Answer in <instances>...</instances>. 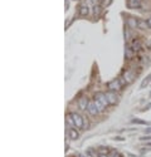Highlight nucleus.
<instances>
[{
    "label": "nucleus",
    "instance_id": "obj_6",
    "mask_svg": "<svg viewBox=\"0 0 151 157\" xmlns=\"http://www.w3.org/2000/svg\"><path fill=\"white\" fill-rule=\"evenodd\" d=\"M127 8L129 9H140L141 2L140 0H127Z\"/></svg>",
    "mask_w": 151,
    "mask_h": 157
},
{
    "label": "nucleus",
    "instance_id": "obj_12",
    "mask_svg": "<svg viewBox=\"0 0 151 157\" xmlns=\"http://www.w3.org/2000/svg\"><path fill=\"white\" fill-rule=\"evenodd\" d=\"M147 28H149L147 21H146V20H142V19H138V21H137V29L145 30V29H147Z\"/></svg>",
    "mask_w": 151,
    "mask_h": 157
},
{
    "label": "nucleus",
    "instance_id": "obj_22",
    "mask_svg": "<svg viewBox=\"0 0 151 157\" xmlns=\"http://www.w3.org/2000/svg\"><path fill=\"white\" fill-rule=\"evenodd\" d=\"M146 21H147V25H149V28H151V17H150V18H149V19H147Z\"/></svg>",
    "mask_w": 151,
    "mask_h": 157
},
{
    "label": "nucleus",
    "instance_id": "obj_7",
    "mask_svg": "<svg viewBox=\"0 0 151 157\" xmlns=\"http://www.w3.org/2000/svg\"><path fill=\"white\" fill-rule=\"evenodd\" d=\"M88 104H90V101H88L87 97H82V98L78 101V106H79V108H81L82 111H86V109H87Z\"/></svg>",
    "mask_w": 151,
    "mask_h": 157
},
{
    "label": "nucleus",
    "instance_id": "obj_1",
    "mask_svg": "<svg viewBox=\"0 0 151 157\" xmlns=\"http://www.w3.org/2000/svg\"><path fill=\"white\" fill-rule=\"evenodd\" d=\"M71 117H72V120H73V122H74V124H76V127H77V128H82L84 126L83 117L81 114L76 113V112H72L71 113Z\"/></svg>",
    "mask_w": 151,
    "mask_h": 157
},
{
    "label": "nucleus",
    "instance_id": "obj_5",
    "mask_svg": "<svg viewBox=\"0 0 151 157\" xmlns=\"http://www.w3.org/2000/svg\"><path fill=\"white\" fill-rule=\"evenodd\" d=\"M95 99H97L99 103H102L105 107L110 104L108 101H107V98H106V94H105V93H96V94H95Z\"/></svg>",
    "mask_w": 151,
    "mask_h": 157
},
{
    "label": "nucleus",
    "instance_id": "obj_8",
    "mask_svg": "<svg viewBox=\"0 0 151 157\" xmlns=\"http://www.w3.org/2000/svg\"><path fill=\"white\" fill-rule=\"evenodd\" d=\"M141 47H142V43H141L140 39H134L132 43H131V49L134 52H137V50L141 49Z\"/></svg>",
    "mask_w": 151,
    "mask_h": 157
},
{
    "label": "nucleus",
    "instance_id": "obj_21",
    "mask_svg": "<svg viewBox=\"0 0 151 157\" xmlns=\"http://www.w3.org/2000/svg\"><path fill=\"white\" fill-rule=\"evenodd\" d=\"M140 140H141V141H149V140H151V137H150V136H146V137H141Z\"/></svg>",
    "mask_w": 151,
    "mask_h": 157
},
{
    "label": "nucleus",
    "instance_id": "obj_15",
    "mask_svg": "<svg viewBox=\"0 0 151 157\" xmlns=\"http://www.w3.org/2000/svg\"><path fill=\"white\" fill-rule=\"evenodd\" d=\"M150 81H151V74H150V75H147V77L145 78V79L142 81V83H141L140 88H141V89H144V88H145V87H146V86L150 83Z\"/></svg>",
    "mask_w": 151,
    "mask_h": 157
},
{
    "label": "nucleus",
    "instance_id": "obj_19",
    "mask_svg": "<svg viewBox=\"0 0 151 157\" xmlns=\"http://www.w3.org/2000/svg\"><path fill=\"white\" fill-rule=\"evenodd\" d=\"M98 152H99L101 155H107V153H108V150H107V147H106V148H105V147H99Z\"/></svg>",
    "mask_w": 151,
    "mask_h": 157
},
{
    "label": "nucleus",
    "instance_id": "obj_14",
    "mask_svg": "<svg viewBox=\"0 0 151 157\" xmlns=\"http://www.w3.org/2000/svg\"><path fill=\"white\" fill-rule=\"evenodd\" d=\"M132 56H134V50H132L131 48H126V50H125V57L127 58V59H131Z\"/></svg>",
    "mask_w": 151,
    "mask_h": 157
},
{
    "label": "nucleus",
    "instance_id": "obj_13",
    "mask_svg": "<svg viewBox=\"0 0 151 157\" xmlns=\"http://www.w3.org/2000/svg\"><path fill=\"white\" fill-rule=\"evenodd\" d=\"M68 136H69L71 140H77L79 135H78V132H77V131H76L74 128H69V129H68Z\"/></svg>",
    "mask_w": 151,
    "mask_h": 157
},
{
    "label": "nucleus",
    "instance_id": "obj_18",
    "mask_svg": "<svg viewBox=\"0 0 151 157\" xmlns=\"http://www.w3.org/2000/svg\"><path fill=\"white\" fill-rule=\"evenodd\" d=\"M93 11H95V15L98 17V15H99V13H101V8H99L98 5H95V6H93Z\"/></svg>",
    "mask_w": 151,
    "mask_h": 157
},
{
    "label": "nucleus",
    "instance_id": "obj_25",
    "mask_svg": "<svg viewBox=\"0 0 151 157\" xmlns=\"http://www.w3.org/2000/svg\"><path fill=\"white\" fill-rule=\"evenodd\" d=\"M99 157H108V156H107V155H101Z\"/></svg>",
    "mask_w": 151,
    "mask_h": 157
},
{
    "label": "nucleus",
    "instance_id": "obj_3",
    "mask_svg": "<svg viewBox=\"0 0 151 157\" xmlns=\"http://www.w3.org/2000/svg\"><path fill=\"white\" fill-rule=\"evenodd\" d=\"M105 94H106V98H107V101H108L110 104H116V103H117L118 98H117V96H116L115 92L110 90V92H107V93H105Z\"/></svg>",
    "mask_w": 151,
    "mask_h": 157
},
{
    "label": "nucleus",
    "instance_id": "obj_11",
    "mask_svg": "<svg viewBox=\"0 0 151 157\" xmlns=\"http://www.w3.org/2000/svg\"><path fill=\"white\" fill-rule=\"evenodd\" d=\"M137 21H138V19L129 18L127 19V27H129V29H136L137 28Z\"/></svg>",
    "mask_w": 151,
    "mask_h": 157
},
{
    "label": "nucleus",
    "instance_id": "obj_24",
    "mask_svg": "<svg viewBox=\"0 0 151 157\" xmlns=\"http://www.w3.org/2000/svg\"><path fill=\"white\" fill-rule=\"evenodd\" d=\"M115 140H117V141H123V138H122V137H116Z\"/></svg>",
    "mask_w": 151,
    "mask_h": 157
},
{
    "label": "nucleus",
    "instance_id": "obj_10",
    "mask_svg": "<svg viewBox=\"0 0 151 157\" xmlns=\"http://www.w3.org/2000/svg\"><path fill=\"white\" fill-rule=\"evenodd\" d=\"M88 13H90V8H88L87 4H82L79 6V15L81 17H87Z\"/></svg>",
    "mask_w": 151,
    "mask_h": 157
},
{
    "label": "nucleus",
    "instance_id": "obj_26",
    "mask_svg": "<svg viewBox=\"0 0 151 157\" xmlns=\"http://www.w3.org/2000/svg\"><path fill=\"white\" fill-rule=\"evenodd\" d=\"M150 96H151V92H150Z\"/></svg>",
    "mask_w": 151,
    "mask_h": 157
},
{
    "label": "nucleus",
    "instance_id": "obj_16",
    "mask_svg": "<svg viewBox=\"0 0 151 157\" xmlns=\"http://www.w3.org/2000/svg\"><path fill=\"white\" fill-rule=\"evenodd\" d=\"M67 123H68L71 127L76 128V124H74V122H73V120H72V117H71V113L67 114Z\"/></svg>",
    "mask_w": 151,
    "mask_h": 157
},
{
    "label": "nucleus",
    "instance_id": "obj_9",
    "mask_svg": "<svg viewBox=\"0 0 151 157\" xmlns=\"http://www.w3.org/2000/svg\"><path fill=\"white\" fill-rule=\"evenodd\" d=\"M123 77H125L126 83H131V82L135 79V74H134L131 71H126V72L123 73Z\"/></svg>",
    "mask_w": 151,
    "mask_h": 157
},
{
    "label": "nucleus",
    "instance_id": "obj_17",
    "mask_svg": "<svg viewBox=\"0 0 151 157\" xmlns=\"http://www.w3.org/2000/svg\"><path fill=\"white\" fill-rule=\"evenodd\" d=\"M93 101H95V103H96V106H97L98 111H99V112H102V111L105 109V106H103V104H102V103H99V102H98L97 99H93Z\"/></svg>",
    "mask_w": 151,
    "mask_h": 157
},
{
    "label": "nucleus",
    "instance_id": "obj_20",
    "mask_svg": "<svg viewBox=\"0 0 151 157\" xmlns=\"http://www.w3.org/2000/svg\"><path fill=\"white\" fill-rule=\"evenodd\" d=\"M132 123H137V124H146V126L149 124L146 121H141V120H134V121H132Z\"/></svg>",
    "mask_w": 151,
    "mask_h": 157
},
{
    "label": "nucleus",
    "instance_id": "obj_23",
    "mask_svg": "<svg viewBox=\"0 0 151 157\" xmlns=\"http://www.w3.org/2000/svg\"><path fill=\"white\" fill-rule=\"evenodd\" d=\"M145 131H146L147 133H151V127H149V128H147V129H145Z\"/></svg>",
    "mask_w": 151,
    "mask_h": 157
},
{
    "label": "nucleus",
    "instance_id": "obj_4",
    "mask_svg": "<svg viewBox=\"0 0 151 157\" xmlns=\"http://www.w3.org/2000/svg\"><path fill=\"white\" fill-rule=\"evenodd\" d=\"M87 111H88V113H90L91 116H96V114L99 113V111H98V108H97V106H96L95 101L90 102V104H88V107H87Z\"/></svg>",
    "mask_w": 151,
    "mask_h": 157
},
{
    "label": "nucleus",
    "instance_id": "obj_2",
    "mask_svg": "<svg viewBox=\"0 0 151 157\" xmlns=\"http://www.w3.org/2000/svg\"><path fill=\"white\" fill-rule=\"evenodd\" d=\"M107 87L110 90H112V92H118V90L122 89V83L120 79H113L107 84Z\"/></svg>",
    "mask_w": 151,
    "mask_h": 157
}]
</instances>
